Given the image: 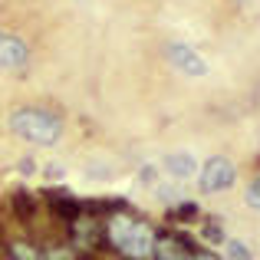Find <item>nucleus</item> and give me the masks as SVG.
Masks as SVG:
<instances>
[{
  "instance_id": "obj_1",
  "label": "nucleus",
  "mask_w": 260,
  "mask_h": 260,
  "mask_svg": "<svg viewBox=\"0 0 260 260\" xmlns=\"http://www.w3.org/2000/svg\"><path fill=\"white\" fill-rule=\"evenodd\" d=\"M102 231H106V247H112L115 254H122L125 260H152L155 250V231L145 221L128 214L125 208H115L102 217Z\"/></svg>"
},
{
  "instance_id": "obj_2",
  "label": "nucleus",
  "mask_w": 260,
  "mask_h": 260,
  "mask_svg": "<svg viewBox=\"0 0 260 260\" xmlns=\"http://www.w3.org/2000/svg\"><path fill=\"white\" fill-rule=\"evenodd\" d=\"M10 132L37 145H56L63 135V119L50 109H17L10 115Z\"/></svg>"
},
{
  "instance_id": "obj_3",
  "label": "nucleus",
  "mask_w": 260,
  "mask_h": 260,
  "mask_svg": "<svg viewBox=\"0 0 260 260\" xmlns=\"http://www.w3.org/2000/svg\"><path fill=\"white\" fill-rule=\"evenodd\" d=\"M66 237L76 250H102L106 247V231H102V217H92V214H83L73 217L66 224Z\"/></svg>"
},
{
  "instance_id": "obj_4",
  "label": "nucleus",
  "mask_w": 260,
  "mask_h": 260,
  "mask_svg": "<svg viewBox=\"0 0 260 260\" xmlns=\"http://www.w3.org/2000/svg\"><path fill=\"white\" fill-rule=\"evenodd\" d=\"M237 181V168L231 165L228 158H221V155H214V158L204 161L201 168V191L204 194H221V191H228L231 184Z\"/></svg>"
},
{
  "instance_id": "obj_5",
  "label": "nucleus",
  "mask_w": 260,
  "mask_h": 260,
  "mask_svg": "<svg viewBox=\"0 0 260 260\" xmlns=\"http://www.w3.org/2000/svg\"><path fill=\"white\" fill-rule=\"evenodd\" d=\"M198 250H201V247H198V244L191 241L188 234L172 231V234H165V237H155L152 257H155V260H194Z\"/></svg>"
},
{
  "instance_id": "obj_6",
  "label": "nucleus",
  "mask_w": 260,
  "mask_h": 260,
  "mask_svg": "<svg viewBox=\"0 0 260 260\" xmlns=\"http://www.w3.org/2000/svg\"><path fill=\"white\" fill-rule=\"evenodd\" d=\"M165 56H168V63H172L178 73H184V76H204V73H208L204 56L198 50H191V46H184V43H168Z\"/></svg>"
},
{
  "instance_id": "obj_7",
  "label": "nucleus",
  "mask_w": 260,
  "mask_h": 260,
  "mask_svg": "<svg viewBox=\"0 0 260 260\" xmlns=\"http://www.w3.org/2000/svg\"><path fill=\"white\" fill-rule=\"evenodd\" d=\"M43 198H46V208H50V214L56 217L59 224H70L73 217H79V201L73 198V191H66V188H50V191H43Z\"/></svg>"
},
{
  "instance_id": "obj_8",
  "label": "nucleus",
  "mask_w": 260,
  "mask_h": 260,
  "mask_svg": "<svg viewBox=\"0 0 260 260\" xmlns=\"http://www.w3.org/2000/svg\"><path fill=\"white\" fill-rule=\"evenodd\" d=\"M30 50L20 37H10V33H0V70H17V66L26 63Z\"/></svg>"
},
{
  "instance_id": "obj_9",
  "label": "nucleus",
  "mask_w": 260,
  "mask_h": 260,
  "mask_svg": "<svg viewBox=\"0 0 260 260\" xmlns=\"http://www.w3.org/2000/svg\"><path fill=\"white\" fill-rule=\"evenodd\" d=\"M10 214L17 217L20 224H33L37 221V194H30V191H23V188L10 191Z\"/></svg>"
},
{
  "instance_id": "obj_10",
  "label": "nucleus",
  "mask_w": 260,
  "mask_h": 260,
  "mask_svg": "<svg viewBox=\"0 0 260 260\" xmlns=\"http://www.w3.org/2000/svg\"><path fill=\"white\" fill-rule=\"evenodd\" d=\"M4 254H7V260H43V254H46V247H40V244H33V241H10L4 247Z\"/></svg>"
},
{
  "instance_id": "obj_11",
  "label": "nucleus",
  "mask_w": 260,
  "mask_h": 260,
  "mask_svg": "<svg viewBox=\"0 0 260 260\" xmlns=\"http://www.w3.org/2000/svg\"><path fill=\"white\" fill-rule=\"evenodd\" d=\"M165 168H168L172 178H191L194 168H198V161H194V155H188V152H175V155L165 158Z\"/></svg>"
},
{
  "instance_id": "obj_12",
  "label": "nucleus",
  "mask_w": 260,
  "mask_h": 260,
  "mask_svg": "<svg viewBox=\"0 0 260 260\" xmlns=\"http://www.w3.org/2000/svg\"><path fill=\"white\" fill-rule=\"evenodd\" d=\"M201 234H204V241H211V244L228 241V237H224V228H221V217H214V214H208L201 221Z\"/></svg>"
},
{
  "instance_id": "obj_13",
  "label": "nucleus",
  "mask_w": 260,
  "mask_h": 260,
  "mask_svg": "<svg viewBox=\"0 0 260 260\" xmlns=\"http://www.w3.org/2000/svg\"><path fill=\"white\" fill-rule=\"evenodd\" d=\"M198 217H201L198 201H181V204H175V211H172V221H178V224H191V221H198Z\"/></svg>"
},
{
  "instance_id": "obj_14",
  "label": "nucleus",
  "mask_w": 260,
  "mask_h": 260,
  "mask_svg": "<svg viewBox=\"0 0 260 260\" xmlns=\"http://www.w3.org/2000/svg\"><path fill=\"white\" fill-rule=\"evenodd\" d=\"M224 250H228L231 260H254V254H250V247L244 241H224Z\"/></svg>"
},
{
  "instance_id": "obj_15",
  "label": "nucleus",
  "mask_w": 260,
  "mask_h": 260,
  "mask_svg": "<svg viewBox=\"0 0 260 260\" xmlns=\"http://www.w3.org/2000/svg\"><path fill=\"white\" fill-rule=\"evenodd\" d=\"M244 201H247L254 211H260V178H254V181L247 184V191H244Z\"/></svg>"
},
{
  "instance_id": "obj_16",
  "label": "nucleus",
  "mask_w": 260,
  "mask_h": 260,
  "mask_svg": "<svg viewBox=\"0 0 260 260\" xmlns=\"http://www.w3.org/2000/svg\"><path fill=\"white\" fill-rule=\"evenodd\" d=\"M43 260H73V254H70V250H63V247H46Z\"/></svg>"
},
{
  "instance_id": "obj_17",
  "label": "nucleus",
  "mask_w": 260,
  "mask_h": 260,
  "mask_svg": "<svg viewBox=\"0 0 260 260\" xmlns=\"http://www.w3.org/2000/svg\"><path fill=\"white\" fill-rule=\"evenodd\" d=\"M20 172H23V175H33V172H37V161H33V158H23V161H20Z\"/></svg>"
},
{
  "instance_id": "obj_18",
  "label": "nucleus",
  "mask_w": 260,
  "mask_h": 260,
  "mask_svg": "<svg viewBox=\"0 0 260 260\" xmlns=\"http://www.w3.org/2000/svg\"><path fill=\"white\" fill-rule=\"evenodd\" d=\"M139 181H155V168H152V165H145V168L139 172Z\"/></svg>"
},
{
  "instance_id": "obj_19",
  "label": "nucleus",
  "mask_w": 260,
  "mask_h": 260,
  "mask_svg": "<svg viewBox=\"0 0 260 260\" xmlns=\"http://www.w3.org/2000/svg\"><path fill=\"white\" fill-rule=\"evenodd\" d=\"M46 175H50V178H63L66 168H63V165H46Z\"/></svg>"
},
{
  "instance_id": "obj_20",
  "label": "nucleus",
  "mask_w": 260,
  "mask_h": 260,
  "mask_svg": "<svg viewBox=\"0 0 260 260\" xmlns=\"http://www.w3.org/2000/svg\"><path fill=\"white\" fill-rule=\"evenodd\" d=\"M194 260H221V257H214V254H208V250H198Z\"/></svg>"
}]
</instances>
